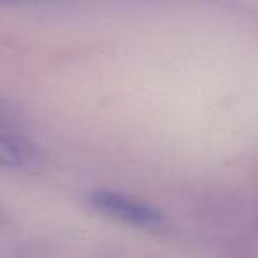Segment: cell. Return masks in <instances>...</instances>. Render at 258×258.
<instances>
[{
    "label": "cell",
    "mask_w": 258,
    "mask_h": 258,
    "mask_svg": "<svg viewBox=\"0 0 258 258\" xmlns=\"http://www.w3.org/2000/svg\"><path fill=\"white\" fill-rule=\"evenodd\" d=\"M89 204L92 205V209L108 218L142 230H161L168 225L166 214L158 207L118 191H92L89 197Z\"/></svg>",
    "instance_id": "cell-1"
},
{
    "label": "cell",
    "mask_w": 258,
    "mask_h": 258,
    "mask_svg": "<svg viewBox=\"0 0 258 258\" xmlns=\"http://www.w3.org/2000/svg\"><path fill=\"white\" fill-rule=\"evenodd\" d=\"M41 161L43 154L22 129L18 111L0 103V168L34 170Z\"/></svg>",
    "instance_id": "cell-2"
}]
</instances>
